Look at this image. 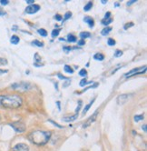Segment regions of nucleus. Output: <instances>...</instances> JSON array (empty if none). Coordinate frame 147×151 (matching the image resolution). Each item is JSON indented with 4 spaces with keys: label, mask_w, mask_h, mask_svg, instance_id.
<instances>
[{
    "label": "nucleus",
    "mask_w": 147,
    "mask_h": 151,
    "mask_svg": "<svg viewBox=\"0 0 147 151\" xmlns=\"http://www.w3.org/2000/svg\"><path fill=\"white\" fill-rule=\"evenodd\" d=\"M112 30V27H106V28H103V30H102V32H101V34L103 35V36H106L107 34H109L110 33V31Z\"/></svg>",
    "instance_id": "nucleus-16"
},
{
    "label": "nucleus",
    "mask_w": 147,
    "mask_h": 151,
    "mask_svg": "<svg viewBox=\"0 0 147 151\" xmlns=\"http://www.w3.org/2000/svg\"><path fill=\"white\" fill-rule=\"evenodd\" d=\"M12 151H29V147L25 143H18L14 146Z\"/></svg>",
    "instance_id": "nucleus-8"
},
{
    "label": "nucleus",
    "mask_w": 147,
    "mask_h": 151,
    "mask_svg": "<svg viewBox=\"0 0 147 151\" xmlns=\"http://www.w3.org/2000/svg\"><path fill=\"white\" fill-rule=\"evenodd\" d=\"M113 22V19L112 18H109V19H103L102 20V24L103 25V26H107V25H109L110 23H112Z\"/></svg>",
    "instance_id": "nucleus-25"
},
{
    "label": "nucleus",
    "mask_w": 147,
    "mask_h": 151,
    "mask_svg": "<svg viewBox=\"0 0 147 151\" xmlns=\"http://www.w3.org/2000/svg\"><path fill=\"white\" fill-rule=\"evenodd\" d=\"M123 66V64H118V65H116V66H114V67H113L106 74V76H111V75H113L115 72H116L117 70H119Z\"/></svg>",
    "instance_id": "nucleus-10"
},
{
    "label": "nucleus",
    "mask_w": 147,
    "mask_h": 151,
    "mask_svg": "<svg viewBox=\"0 0 147 151\" xmlns=\"http://www.w3.org/2000/svg\"><path fill=\"white\" fill-rule=\"evenodd\" d=\"M133 27V22H130V23H127V24H125L124 25V27H123V28L126 30V29H128L129 27Z\"/></svg>",
    "instance_id": "nucleus-30"
},
{
    "label": "nucleus",
    "mask_w": 147,
    "mask_h": 151,
    "mask_svg": "<svg viewBox=\"0 0 147 151\" xmlns=\"http://www.w3.org/2000/svg\"><path fill=\"white\" fill-rule=\"evenodd\" d=\"M22 99L16 95L0 96V107L6 109H18L22 106Z\"/></svg>",
    "instance_id": "nucleus-1"
},
{
    "label": "nucleus",
    "mask_w": 147,
    "mask_h": 151,
    "mask_svg": "<svg viewBox=\"0 0 147 151\" xmlns=\"http://www.w3.org/2000/svg\"><path fill=\"white\" fill-rule=\"evenodd\" d=\"M93 81H90V82H88V81H86V79L85 78V79H82L81 81H80V86L81 87H85L86 85H88V84H93Z\"/></svg>",
    "instance_id": "nucleus-24"
},
{
    "label": "nucleus",
    "mask_w": 147,
    "mask_h": 151,
    "mask_svg": "<svg viewBox=\"0 0 147 151\" xmlns=\"http://www.w3.org/2000/svg\"><path fill=\"white\" fill-rule=\"evenodd\" d=\"M143 119V115H136L133 117V120L135 122H139V121H141Z\"/></svg>",
    "instance_id": "nucleus-23"
},
{
    "label": "nucleus",
    "mask_w": 147,
    "mask_h": 151,
    "mask_svg": "<svg viewBox=\"0 0 147 151\" xmlns=\"http://www.w3.org/2000/svg\"><path fill=\"white\" fill-rule=\"evenodd\" d=\"M76 36H74V35H72V34H70V35H68L67 36V41L68 42H70V43H74V42H76Z\"/></svg>",
    "instance_id": "nucleus-17"
},
{
    "label": "nucleus",
    "mask_w": 147,
    "mask_h": 151,
    "mask_svg": "<svg viewBox=\"0 0 147 151\" xmlns=\"http://www.w3.org/2000/svg\"><path fill=\"white\" fill-rule=\"evenodd\" d=\"M133 96V94H122V95H119L116 99V101H117V104L118 105H123L126 103L130 98Z\"/></svg>",
    "instance_id": "nucleus-6"
},
{
    "label": "nucleus",
    "mask_w": 147,
    "mask_h": 151,
    "mask_svg": "<svg viewBox=\"0 0 147 151\" xmlns=\"http://www.w3.org/2000/svg\"><path fill=\"white\" fill-rule=\"evenodd\" d=\"M8 3H9L8 0H0V4L2 6H6V5H8Z\"/></svg>",
    "instance_id": "nucleus-33"
},
{
    "label": "nucleus",
    "mask_w": 147,
    "mask_h": 151,
    "mask_svg": "<svg viewBox=\"0 0 147 151\" xmlns=\"http://www.w3.org/2000/svg\"><path fill=\"white\" fill-rule=\"evenodd\" d=\"M64 70H65L66 73H68V74H73V73H74V69H73L70 66H68V65H66L65 68H64Z\"/></svg>",
    "instance_id": "nucleus-20"
},
{
    "label": "nucleus",
    "mask_w": 147,
    "mask_h": 151,
    "mask_svg": "<svg viewBox=\"0 0 147 151\" xmlns=\"http://www.w3.org/2000/svg\"><path fill=\"white\" fill-rule=\"evenodd\" d=\"M78 117V114H75L74 116H65L64 118H63V120H64L65 122H73L75 121L76 118Z\"/></svg>",
    "instance_id": "nucleus-11"
},
{
    "label": "nucleus",
    "mask_w": 147,
    "mask_h": 151,
    "mask_svg": "<svg viewBox=\"0 0 147 151\" xmlns=\"http://www.w3.org/2000/svg\"><path fill=\"white\" fill-rule=\"evenodd\" d=\"M55 19H56V20H57V21H61V20L63 19V17H62V16H61V15H58V14H57V15H56V16H55Z\"/></svg>",
    "instance_id": "nucleus-35"
},
{
    "label": "nucleus",
    "mask_w": 147,
    "mask_h": 151,
    "mask_svg": "<svg viewBox=\"0 0 147 151\" xmlns=\"http://www.w3.org/2000/svg\"><path fill=\"white\" fill-rule=\"evenodd\" d=\"M101 2H102V4H103V5L107 3V1H106V0H102V1H101Z\"/></svg>",
    "instance_id": "nucleus-46"
},
{
    "label": "nucleus",
    "mask_w": 147,
    "mask_h": 151,
    "mask_svg": "<svg viewBox=\"0 0 147 151\" xmlns=\"http://www.w3.org/2000/svg\"><path fill=\"white\" fill-rule=\"evenodd\" d=\"M10 42H11V44H13V45H17L19 43V37L17 36L14 35L11 37V38H10Z\"/></svg>",
    "instance_id": "nucleus-13"
},
{
    "label": "nucleus",
    "mask_w": 147,
    "mask_h": 151,
    "mask_svg": "<svg viewBox=\"0 0 147 151\" xmlns=\"http://www.w3.org/2000/svg\"><path fill=\"white\" fill-rule=\"evenodd\" d=\"M11 88L14 90H17L20 92H25L27 91L31 88V84L28 82H19V83H15L11 86Z\"/></svg>",
    "instance_id": "nucleus-3"
},
{
    "label": "nucleus",
    "mask_w": 147,
    "mask_h": 151,
    "mask_svg": "<svg viewBox=\"0 0 147 151\" xmlns=\"http://www.w3.org/2000/svg\"><path fill=\"white\" fill-rule=\"evenodd\" d=\"M70 49H71V47H64V50H65V51H66V52H67V51H69Z\"/></svg>",
    "instance_id": "nucleus-44"
},
{
    "label": "nucleus",
    "mask_w": 147,
    "mask_h": 151,
    "mask_svg": "<svg viewBox=\"0 0 147 151\" xmlns=\"http://www.w3.org/2000/svg\"><path fill=\"white\" fill-rule=\"evenodd\" d=\"M0 63L3 64V65H6V64H7V61L4 58H0Z\"/></svg>",
    "instance_id": "nucleus-41"
},
{
    "label": "nucleus",
    "mask_w": 147,
    "mask_h": 151,
    "mask_svg": "<svg viewBox=\"0 0 147 151\" xmlns=\"http://www.w3.org/2000/svg\"><path fill=\"white\" fill-rule=\"evenodd\" d=\"M37 32H38V34H39L40 36H42V37H46V36H47V32H46V29H44V28L38 29Z\"/></svg>",
    "instance_id": "nucleus-21"
},
{
    "label": "nucleus",
    "mask_w": 147,
    "mask_h": 151,
    "mask_svg": "<svg viewBox=\"0 0 147 151\" xmlns=\"http://www.w3.org/2000/svg\"><path fill=\"white\" fill-rule=\"evenodd\" d=\"M35 60H36V62H41V57H39L37 53L35 54Z\"/></svg>",
    "instance_id": "nucleus-32"
},
{
    "label": "nucleus",
    "mask_w": 147,
    "mask_h": 151,
    "mask_svg": "<svg viewBox=\"0 0 147 151\" xmlns=\"http://www.w3.org/2000/svg\"><path fill=\"white\" fill-rule=\"evenodd\" d=\"M107 44H108V46H114L115 45V41L113 39V38H109L108 40H107Z\"/></svg>",
    "instance_id": "nucleus-29"
},
{
    "label": "nucleus",
    "mask_w": 147,
    "mask_h": 151,
    "mask_svg": "<svg viewBox=\"0 0 147 151\" xmlns=\"http://www.w3.org/2000/svg\"><path fill=\"white\" fill-rule=\"evenodd\" d=\"M98 114H99V111H98V110H96V112H94L92 116H90L88 119H87L85 123H83V128H86V127H88L89 126H91L94 121L96 120V117H97Z\"/></svg>",
    "instance_id": "nucleus-7"
},
{
    "label": "nucleus",
    "mask_w": 147,
    "mask_h": 151,
    "mask_svg": "<svg viewBox=\"0 0 147 151\" xmlns=\"http://www.w3.org/2000/svg\"><path fill=\"white\" fill-rule=\"evenodd\" d=\"M57 77L60 78V79H68L67 78H66V77H64V76H62L61 74H57Z\"/></svg>",
    "instance_id": "nucleus-38"
},
{
    "label": "nucleus",
    "mask_w": 147,
    "mask_h": 151,
    "mask_svg": "<svg viewBox=\"0 0 147 151\" xmlns=\"http://www.w3.org/2000/svg\"><path fill=\"white\" fill-rule=\"evenodd\" d=\"M135 2H137V1H136V0H131V1H128V2H127V4H126V5L129 6L133 5V4H134Z\"/></svg>",
    "instance_id": "nucleus-37"
},
{
    "label": "nucleus",
    "mask_w": 147,
    "mask_h": 151,
    "mask_svg": "<svg viewBox=\"0 0 147 151\" xmlns=\"http://www.w3.org/2000/svg\"><path fill=\"white\" fill-rule=\"evenodd\" d=\"M94 100H96V99H93V100H92L88 105H86V106H85V109H83V115H85V114L89 110V109L92 106V105H93V103L94 102Z\"/></svg>",
    "instance_id": "nucleus-15"
},
{
    "label": "nucleus",
    "mask_w": 147,
    "mask_h": 151,
    "mask_svg": "<svg viewBox=\"0 0 147 151\" xmlns=\"http://www.w3.org/2000/svg\"><path fill=\"white\" fill-rule=\"evenodd\" d=\"M122 56H123V51H121V50H116V51H115V53H114V57L115 58H120Z\"/></svg>",
    "instance_id": "nucleus-28"
},
{
    "label": "nucleus",
    "mask_w": 147,
    "mask_h": 151,
    "mask_svg": "<svg viewBox=\"0 0 147 151\" xmlns=\"http://www.w3.org/2000/svg\"><path fill=\"white\" fill-rule=\"evenodd\" d=\"M32 45H33V46H36V47H44V43H43V42H40V41H38V40H34V41L32 42Z\"/></svg>",
    "instance_id": "nucleus-18"
},
{
    "label": "nucleus",
    "mask_w": 147,
    "mask_h": 151,
    "mask_svg": "<svg viewBox=\"0 0 147 151\" xmlns=\"http://www.w3.org/2000/svg\"><path fill=\"white\" fill-rule=\"evenodd\" d=\"M146 71V67H141V68H133L132 70H130L128 73H126L124 75L125 78H131L133 76H137V75H141L143 73H144Z\"/></svg>",
    "instance_id": "nucleus-4"
},
{
    "label": "nucleus",
    "mask_w": 147,
    "mask_h": 151,
    "mask_svg": "<svg viewBox=\"0 0 147 151\" xmlns=\"http://www.w3.org/2000/svg\"><path fill=\"white\" fill-rule=\"evenodd\" d=\"M142 128H143V130L144 132H146V131H147V129H146V125H143V126L142 127Z\"/></svg>",
    "instance_id": "nucleus-43"
},
{
    "label": "nucleus",
    "mask_w": 147,
    "mask_h": 151,
    "mask_svg": "<svg viewBox=\"0 0 147 151\" xmlns=\"http://www.w3.org/2000/svg\"><path fill=\"white\" fill-rule=\"evenodd\" d=\"M93 58L96 59V60H98V61H102L104 59V56L103 55V54L101 53H96V55L93 56Z\"/></svg>",
    "instance_id": "nucleus-14"
},
{
    "label": "nucleus",
    "mask_w": 147,
    "mask_h": 151,
    "mask_svg": "<svg viewBox=\"0 0 147 151\" xmlns=\"http://www.w3.org/2000/svg\"><path fill=\"white\" fill-rule=\"evenodd\" d=\"M59 33H60V29H54L53 31H52L51 35L53 37H57L59 35Z\"/></svg>",
    "instance_id": "nucleus-26"
},
{
    "label": "nucleus",
    "mask_w": 147,
    "mask_h": 151,
    "mask_svg": "<svg viewBox=\"0 0 147 151\" xmlns=\"http://www.w3.org/2000/svg\"><path fill=\"white\" fill-rule=\"evenodd\" d=\"M83 21L85 22H86L89 26V27H93L94 26V21L92 17H86L85 18H83Z\"/></svg>",
    "instance_id": "nucleus-12"
},
{
    "label": "nucleus",
    "mask_w": 147,
    "mask_h": 151,
    "mask_svg": "<svg viewBox=\"0 0 147 151\" xmlns=\"http://www.w3.org/2000/svg\"><path fill=\"white\" fill-rule=\"evenodd\" d=\"M39 9H40V6L33 4L31 6H28L26 8V13H27V14H35L37 11H39Z\"/></svg>",
    "instance_id": "nucleus-9"
},
{
    "label": "nucleus",
    "mask_w": 147,
    "mask_h": 151,
    "mask_svg": "<svg viewBox=\"0 0 147 151\" xmlns=\"http://www.w3.org/2000/svg\"><path fill=\"white\" fill-rule=\"evenodd\" d=\"M7 70H0V74H3V73H6Z\"/></svg>",
    "instance_id": "nucleus-45"
},
{
    "label": "nucleus",
    "mask_w": 147,
    "mask_h": 151,
    "mask_svg": "<svg viewBox=\"0 0 147 151\" xmlns=\"http://www.w3.org/2000/svg\"><path fill=\"white\" fill-rule=\"evenodd\" d=\"M92 7H93V3L90 1V2H88L86 6H85V7H83V10H85V11H89L90 9H92Z\"/></svg>",
    "instance_id": "nucleus-22"
},
{
    "label": "nucleus",
    "mask_w": 147,
    "mask_h": 151,
    "mask_svg": "<svg viewBox=\"0 0 147 151\" xmlns=\"http://www.w3.org/2000/svg\"><path fill=\"white\" fill-rule=\"evenodd\" d=\"M79 75L81 76V77H86V75H87V71H86L85 68H83V69H81V70H80V72H79Z\"/></svg>",
    "instance_id": "nucleus-27"
},
{
    "label": "nucleus",
    "mask_w": 147,
    "mask_h": 151,
    "mask_svg": "<svg viewBox=\"0 0 147 151\" xmlns=\"http://www.w3.org/2000/svg\"><path fill=\"white\" fill-rule=\"evenodd\" d=\"M6 13V11H4V10L2 9V8H0V17H2V16H5Z\"/></svg>",
    "instance_id": "nucleus-39"
},
{
    "label": "nucleus",
    "mask_w": 147,
    "mask_h": 151,
    "mask_svg": "<svg viewBox=\"0 0 147 151\" xmlns=\"http://www.w3.org/2000/svg\"><path fill=\"white\" fill-rule=\"evenodd\" d=\"M71 17H72V13H71L70 11L66 12V13L65 14V20H67V19H69Z\"/></svg>",
    "instance_id": "nucleus-31"
},
{
    "label": "nucleus",
    "mask_w": 147,
    "mask_h": 151,
    "mask_svg": "<svg viewBox=\"0 0 147 151\" xmlns=\"http://www.w3.org/2000/svg\"><path fill=\"white\" fill-rule=\"evenodd\" d=\"M49 122H50V123H52V124H53L54 126H56V127H57L58 128H63V127H62V126H60V125H58L57 123H56V122H54L53 120H49Z\"/></svg>",
    "instance_id": "nucleus-34"
},
{
    "label": "nucleus",
    "mask_w": 147,
    "mask_h": 151,
    "mask_svg": "<svg viewBox=\"0 0 147 151\" xmlns=\"http://www.w3.org/2000/svg\"><path fill=\"white\" fill-rule=\"evenodd\" d=\"M10 126H11L14 130L16 132V133H23L26 131V126L23 122L21 121H16V122H14L12 124H10Z\"/></svg>",
    "instance_id": "nucleus-5"
},
{
    "label": "nucleus",
    "mask_w": 147,
    "mask_h": 151,
    "mask_svg": "<svg viewBox=\"0 0 147 151\" xmlns=\"http://www.w3.org/2000/svg\"><path fill=\"white\" fill-rule=\"evenodd\" d=\"M77 44H78V46H83V45L86 44V42H85V40H83V39H81V40H79L77 42Z\"/></svg>",
    "instance_id": "nucleus-36"
},
{
    "label": "nucleus",
    "mask_w": 147,
    "mask_h": 151,
    "mask_svg": "<svg viewBox=\"0 0 147 151\" xmlns=\"http://www.w3.org/2000/svg\"><path fill=\"white\" fill-rule=\"evenodd\" d=\"M26 4H29V5H31V4H34V0H26Z\"/></svg>",
    "instance_id": "nucleus-42"
},
{
    "label": "nucleus",
    "mask_w": 147,
    "mask_h": 151,
    "mask_svg": "<svg viewBox=\"0 0 147 151\" xmlns=\"http://www.w3.org/2000/svg\"><path fill=\"white\" fill-rule=\"evenodd\" d=\"M27 137L33 144L41 146V145H45L48 142V140L51 137V133L47 131L36 130L31 132Z\"/></svg>",
    "instance_id": "nucleus-2"
},
{
    "label": "nucleus",
    "mask_w": 147,
    "mask_h": 151,
    "mask_svg": "<svg viewBox=\"0 0 147 151\" xmlns=\"http://www.w3.org/2000/svg\"><path fill=\"white\" fill-rule=\"evenodd\" d=\"M110 16H111V12H107L104 16V19H109L110 18Z\"/></svg>",
    "instance_id": "nucleus-40"
},
{
    "label": "nucleus",
    "mask_w": 147,
    "mask_h": 151,
    "mask_svg": "<svg viewBox=\"0 0 147 151\" xmlns=\"http://www.w3.org/2000/svg\"><path fill=\"white\" fill-rule=\"evenodd\" d=\"M91 37V34L89 33V32H82V33H80V37L82 39H85V38H88Z\"/></svg>",
    "instance_id": "nucleus-19"
}]
</instances>
